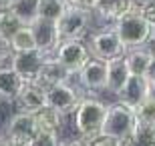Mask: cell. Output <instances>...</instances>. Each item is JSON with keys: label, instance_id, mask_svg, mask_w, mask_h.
Here are the masks:
<instances>
[{"label": "cell", "instance_id": "6da1fadb", "mask_svg": "<svg viewBox=\"0 0 155 146\" xmlns=\"http://www.w3.org/2000/svg\"><path fill=\"white\" fill-rule=\"evenodd\" d=\"M111 28L115 30V34L121 40V44L125 46V52L133 50V48H143L155 36V30L135 10H129L125 16H121Z\"/></svg>", "mask_w": 155, "mask_h": 146}, {"label": "cell", "instance_id": "7a4b0ae2", "mask_svg": "<svg viewBox=\"0 0 155 146\" xmlns=\"http://www.w3.org/2000/svg\"><path fill=\"white\" fill-rule=\"evenodd\" d=\"M105 110H107V104L103 100L93 98V96L81 98L73 116H75V130L81 134L83 140H93L101 134Z\"/></svg>", "mask_w": 155, "mask_h": 146}, {"label": "cell", "instance_id": "3957f363", "mask_svg": "<svg viewBox=\"0 0 155 146\" xmlns=\"http://www.w3.org/2000/svg\"><path fill=\"white\" fill-rule=\"evenodd\" d=\"M137 124L139 122L135 118V110L133 108H127L123 104H119V102L107 104L103 126H101V134L99 136H107V138H115V140L125 142L135 132Z\"/></svg>", "mask_w": 155, "mask_h": 146}, {"label": "cell", "instance_id": "277c9868", "mask_svg": "<svg viewBox=\"0 0 155 146\" xmlns=\"http://www.w3.org/2000/svg\"><path fill=\"white\" fill-rule=\"evenodd\" d=\"M91 20L93 12L83 10V8H75V6H67V10L63 12V16L58 18L54 26H57L58 40H83L91 30Z\"/></svg>", "mask_w": 155, "mask_h": 146}, {"label": "cell", "instance_id": "5b68a950", "mask_svg": "<svg viewBox=\"0 0 155 146\" xmlns=\"http://www.w3.org/2000/svg\"><path fill=\"white\" fill-rule=\"evenodd\" d=\"M52 58L69 72V76H77L81 68L91 60V52L83 40H63L57 46Z\"/></svg>", "mask_w": 155, "mask_h": 146}, {"label": "cell", "instance_id": "8992f818", "mask_svg": "<svg viewBox=\"0 0 155 146\" xmlns=\"http://www.w3.org/2000/svg\"><path fill=\"white\" fill-rule=\"evenodd\" d=\"M38 134V126H36L35 114L28 112H16L12 114L6 122V140L10 146H30L32 140Z\"/></svg>", "mask_w": 155, "mask_h": 146}, {"label": "cell", "instance_id": "52a82bcc", "mask_svg": "<svg viewBox=\"0 0 155 146\" xmlns=\"http://www.w3.org/2000/svg\"><path fill=\"white\" fill-rule=\"evenodd\" d=\"M87 48L91 52V58H99V60H105V62L125 54V46L121 44L119 36L115 34L113 28L95 32L91 36V42H89Z\"/></svg>", "mask_w": 155, "mask_h": 146}, {"label": "cell", "instance_id": "ba28073f", "mask_svg": "<svg viewBox=\"0 0 155 146\" xmlns=\"http://www.w3.org/2000/svg\"><path fill=\"white\" fill-rule=\"evenodd\" d=\"M83 96L77 92V88L69 82H61L54 84L52 88L46 90V106L58 112L61 116L75 112V108L79 106V102Z\"/></svg>", "mask_w": 155, "mask_h": 146}, {"label": "cell", "instance_id": "9c48e42d", "mask_svg": "<svg viewBox=\"0 0 155 146\" xmlns=\"http://www.w3.org/2000/svg\"><path fill=\"white\" fill-rule=\"evenodd\" d=\"M46 58H51V56L42 54L40 50L18 52V54H12L10 66L22 76L24 82H35L38 72H40V68H42V64L46 62Z\"/></svg>", "mask_w": 155, "mask_h": 146}, {"label": "cell", "instance_id": "30bf717a", "mask_svg": "<svg viewBox=\"0 0 155 146\" xmlns=\"http://www.w3.org/2000/svg\"><path fill=\"white\" fill-rule=\"evenodd\" d=\"M28 28H30V32H32V36H35L36 50H40L42 54H46V56H52L54 50H57V46L61 44L54 22H48V20H40V18H36Z\"/></svg>", "mask_w": 155, "mask_h": 146}, {"label": "cell", "instance_id": "8fae6325", "mask_svg": "<svg viewBox=\"0 0 155 146\" xmlns=\"http://www.w3.org/2000/svg\"><path fill=\"white\" fill-rule=\"evenodd\" d=\"M77 76L87 90L101 92V90H105V82H107V62L99 60V58H91L81 68V72Z\"/></svg>", "mask_w": 155, "mask_h": 146}, {"label": "cell", "instance_id": "7c38bea8", "mask_svg": "<svg viewBox=\"0 0 155 146\" xmlns=\"http://www.w3.org/2000/svg\"><path fill=\"white\" fill-rule=\"evenodd\" d=\"M147 92H149V82L147 78H139V76H129L127 84L121 88V92L117 94V102L123 104L127 108H135L141 104V102L147 98Z\"/></svg>", "mask_w": 155, "mask_h": 146}, {"label": "cell", "instance_id": "4fadbf2b", "mask_svg": "<svg viewBox=\"0 0 155 146\" xmlns=\"http://www.w3.org/2000/svg\"><path fill=\"white\" fill-rule=\"evenodd\" d=\"M24 82L22 76L10 66H0V100H6V102H14L20 96L24 88Z\"/></svg>", "mask_w": 155, "mask_h": 146}, {"label": "cell", "instance_id": "5bb4252c", "mask_svg": "<svg viewBox=\"0 0 155 146\" xmlns=\"http://www.w3.org/2000/svg\"><path fill=\"white\" fill-rule=\"evenodd\" d=\"M16 102L20 104V112L36 114L42 108H46V90L35 82H26Z\"/></svg>", "mask_w": 155, "mask_h": 146}, {"label": "cell", "instance_id": "9a60e30c", "mask_svg": "<svg viewBox=\"0 0 155 146\" xmlns=\"http://www.w3.org/2000/svg\"><path fill=\"white\" fill-rule=\"evenodd\" d=\"M129 76L131 74H129V68H127L123 56L107 60V82H105V90L117 96L121 92V88L127 84Z\"/></svg>", "mask_w": 155, "mask_h": 146}, {"label": "cell", "instance_id": "2e32d148", "mask_svg": "<svg viewBox=\"0 0 155 146\" xmlns=\"http://www.w3.org/2000/svg\"><path fill=\"white\" fill-rule=\"evenodd\" d=\"M69 78H71L69 72H67V70H64V68L51 56V58H46V62L42 64L38 76H36V80H35V84H38V86H42L45 90H48V88H52L54 84L69 82Z\"/></svg>", "mask_w": 155, "mask_h": 146}, {"label": "cell", "instance_id": "e0dca14e", "mask_svg": "<svg viewBox=\"0 0 155 146\" xmlns=\"http://www.w3.org/2000/svg\"><path fill=\"white\" fill-rule=\"evenodd\" d=\"M129 10H131V2L129 0H99L97 6L93 8V14H97V18H101L103 22L113 26Z\"/></svg>", "mask_w": 155, "mask_h": 146}, {"label": "cell", "instance_id": "ac0fdd59", "mask_svg": "<svg viewBox=\"0 0 155 146\" xmlns=\"http://www.w3.org/2000/svg\"><path fill=\"white\" fill-rule=\"evenodd\" d=\"M125 58V64L129 68V74L131 76H139V78H145L147 76V70H149V64H151V54L147 48H133V50H127L123 54Z\"/></svg>", "mask_w": 155, "mask_h": 146}, {"label": "cell", "instance_id": "d6986e66", "mask_svg": "<svg viewBox=\"0 0 155 146\" xmlns=\"http://www.w3.org/2000/svg\"><path fill=\"white\" fill-rule=\"evenodd\" d=\"M8 10L14 14V16L24 24V26H30L38 18V0H14Z\"/></svg>", "mask_w": 155, "mask_h": 146}, {"label": "cell", "instance_id": "ffe728a7", "mask_svg": "<svg viewBox=\"0 0 155 146\" xmlns=\"http://www.w3.org/2000/svg\"><path fill=\"white\" fill-rule=\"evenodd\" d=\"M36 126H38V132H52V134H58L61 128H63V116L54 110L46 106L42 108L40 112L35 114Z\"/></svg>", "mask_w": 155, "mask_h": 146}, {"label": "cell", "instance_id": "44dd1931", "mask_svg": "<svg viewBox=\"0 0 155 146\" xmlns=\"http://www.w3.org/2000/svg\"><path fill=\"white\" fill-rule=\"evenodd\" d=\"M67 2L64 0H38V18L40 20H48V22H57L67 10Z\"/></svg>", "mask_w": 155, "mask_h": 146}, {"label": "cell", "instance_id": "7402d4cb", "mask_svg": "<svg viewBox=\"0 0 155 146\" xmlns=\"http://www.w3.org/2000/svg\"><path fill=\"white\" fill-rule=\"evenodd\" d=\"M8 44H10V50L12 54H18V52H30V50H36V42H35V36L30 32L28 26H24L20 28L10 40H8Z\"/></svg>", "mask_w": 155, "mask_h": 146}, {"label": "cell", "instance_id": "603a6c76", "mask_svg": "<svg viewBox=\"0 0 155 146\" xmlns=\"http://www.w3.org/2000/svg\"><path fill=\"white\" fill-rule=\"evenodd\" d=\"M20 28H24V24L8 8H0V38L8 42Z\"/></svg>", "mask_w": 155, "mask_h": 146}, {"label": "cell", "instance_id": "cb8c5ba5", "mask_svg": "<svg viewBox=\"0 0 155 146\" xmlns=\"http://www.w3.org/2000/svg\"><path fill=\"white\" fill-rule=\"evenodd\" d=\"M125 146H155V126L137 124V128L125 140Z\"/></svg>", "mask_w": 155, "mask_h": 146}, {"label": "cell", "instance_id": "d4e9b609", "mask_svg": "<svg viewBox=\"0 0 155 146\" xmlns=\"http://www.w3.org/2000/svg\"><path fill=\"white\" fill-rule=\"evenodd\" d=\"M135 118H137L139 124L155 126V100L153 98H145V100L135 108Z\"/></svg>", "mask_w": 155, "mask_h": 146}, {"label": "cell", "instance_id": "484cf974", "mask_svg": "<svg viewBox=\"0 0 155 146\" xmlns=\"http://www.w3.org/2000/svg\"><path fill=\"white\" fill-rule=\"evenodd\" d=\"M131 10L139 12L141 18L149 24L151 28L155 30V0H149V2H143V4H135L131 2Z\"/></svg>", "mask_w": 155, "mask_h": 146}, {"label": "cell", "instance_id": "4316f807", "mask_svg": "<svg viewBox=\"0 0 155 146\" xmlns=\"http://www.w3.org/2000/svg\"><path fill=\"white\" fill-rule=\"evenodd\" d=\"M30 146H61V138L52 132H38Z\"/></svg>", "mask_w": 155, "mask_h": 146}, {"label": "cell", "instance_id": "83f0119b", "mask_svg": "<svg viewBox=\"0 0 155 146\" xmlns=\"http://www.w3.org/2000/svg\"><path fill=\"white\" fill-rule=\"evenodd\" d=\"M89 146H125L123 140H115V138H107V136H97L93 140H87Z\"/></svg>", "mask_w": 155, "mask_h": 146}, {"label": "cell", "instance_id": "f1b7e54d", "mask_svg": "<svg viewBox=\"0 0 155 146\" xmlns=\"http://www.w3.org/2000/svg\"><path fill=\"white\" fill-rule=\"evenodd\" d=\"M10 58H12L10 44H8L6 40L0 38V66H6V64H10Z\"/></svg>", "mask_w": 155, "mask_h": 146}, {"label": "cell", "instance_id": "f546056e", "mask_svg": "<svg viewBox=\"0 0 155 146\" xmlns=\"http://www.w3.org/2000/svg\"><path fill=\"white\" fill-rule=\"evenodd\" d=\"M69 6H75V8H83V10H91L97 6L99 0H64Z\"/></svg>", "mask_w": 155, "mask_h": 146}, {"label": "cell", "instance_id": "4dcf8cb0", "mask_svg": "<svg viewBox=\"0 0 155 146\" xmlns=\"http://www.w3.org/2000/svg\"><path fill=\"white\" fill-rule=\"evenodd\" d=\"M61 146H89V142L83 138H71V140H61Z\"/></svg>", "mask_w": 155, "mask_h": 146}, {"label": "cell", "instance_id": "1f68e13d", "mask_svg": "<svg viewBox=\"0 0 155 146\" xmlns=\"http://www.w3.org/2000/svg\"><path fill=\"white\" fill-rule=\"evenodd\" d=\"M147 82H155V56L151 58V64H149V70H147Z\"/></svg>", "mask_w": 155, "mask_h": 146}, {"label": "cell", "instance_id": "d6a6232c", "mask_svg": "<svg viewBox=\"0 0 155 146\" xmlns=\"http://www.w3.org/2000/svg\"><path fill=\"white\" fill-rule=\"evenodd\" d=\"M145 48H147V50H149L151 54L155 56V36H153V38L149 40V42H147V46H145Z\"/></svg>", "mask_w": 155, "mask_h": 146}, {"label": "cell", "instance_id": "836d02e7", "mask_svg": "<svg viewBox=\"0 0 155 146\" xmlns=\"http://www.w3.org/2000/svg\"><path fill=\"white\" fill-rule=\"evenodd\" d=\"M147 98H153V100H155V82H149V92H147Z\"/></svg>", "mask_w": 155, "mask_h": 146}, {"label": "cell", "instance_id": "e575fe53", "mask_svg": "<svg viewBox=\"0 0 155 146\" xmlns=\"http://www.w3.org/2000/svg\"><path fill=\"white\" fill-rule=\"evenodd\" d=\"M12 2H14V0H0V8H8Z\"/></svg>", "mask_w": 155, "mask_h": 146}, {"label": "cell", "instance_id": "d590c367", "mask_svg": "<svg viewBox=\"0 0 155 146\" xmlns=\"http://www.w3.org/2000/svg\"><path fill=\"white\" fill-rule=\"evenodd\" d=\"M0 146H10V142L6 140V136H4V134L0 136Z\"/></svg>", "mask_w": 155, "mask_h": 146}, {"label": "cell", "instance_id": "8d00e7d4", "mask_svg": "<svg viewBox=\"0 0 155 146\" xmlns=\"http://www.w3.org/2000/svg\"><path fill=\"white\" fill-rule=\"evenodd\" d=\"M129 2H135V4H143V2H149V0H129Z\"/></svg>", "mask_w": 155, "mask_h": 146}]
</instances>
